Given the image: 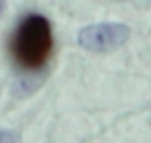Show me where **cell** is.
Listing matches in <instances>:
<instances>
[{
	"instance_id": "3957f363",
	"label": "cell",
	"mask_w": 151,
	"mask_h": 143,
	"mask_svg": "<svg viewBox=\"0 0 151 143\" xmlns=\"http://www.w3.org/2000/svg\"><path fill=\"white\" fill-rule=\"evenodd\" d=\"M0 143H21V139H19V135L15 131L0 129Z\"/></svg>"
},
{
	"instance_id": "277c9868",
	"label": "cell",
	"mask_w": 151,
	"mask_h": 143,
	"mask_svg": "<svg viewBox=\"0 0 151 143\" xmlns=\"http://www.w3.org/2000/svg\"><path fill=\"white\" fill-rule=\"evenodd\" d=\"M2 13H4V0H0V17H2Z\"/></svg>"
},
{
	"instance_id": "7a4b0ae2",
	"label": "cell",
	"mask_w": 151,
	"mask_h": 143,
	"mask_svg": "<svg viewBox=\"0 0 151 143\" xmlns=\"http://www.w3.org/2000/svg\"><path fill=\"white\" fill-rule=\"evenodd\" d=\"M128 38H130V27L124 23H97L81 29L77 42L87 52L101 54L120 48L122 44H126Z\"/></svg>"
},
{
	"instance_id": "6da1fadb",
	"label": "cell",
	"mask_w": 151,
	"mask_h": 143,
	"mask_svg": "<svg viewBox=\"0 0 151 143\" xmlns=\"http://www.w3.org/2000/svg\"><path fill=\"white\" fill-rule=\"evenodd\" d=\"M52 25L40 13L25 15L9 40V52L13 56V62L27 73L44 69L52 56Z\"/></svg>"
}]
</instances>
